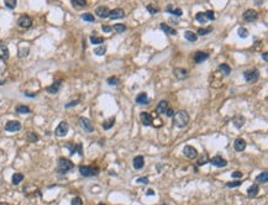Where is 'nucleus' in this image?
Instances as JSON below:
<instances>
[{
	"instance_id": "obj_1",
	"label": "nucleus",
	"mask_w": 268,
	"mask_h": 205,
	"mask_svg": "<svg viewBox=\"0 0 268 205\" xmlns=\"http://www.w3.org/2000/svg\"><path fill=\"white\" fill-rule=\"evenodd\" d=\"M189 120H190V117L188 115V112L184 110H179L177 112H174V115H173V124L176 127H179V129H183L187 126L189 124Z\"/></svg>"
},
{
	"instance_id": "obj_2",
	"label": "nucleus",
	"mask_w": 268,
	"mask_h": 205,
	"mask_svg": "<svg viewBox=\"0 0 268 205\" xmlns=\"http://www.w3.org/2000/svg\"><path fill=\"white\" fill-rule=\"evenodd\" d=\"M74 167L73 162L69 161L68 158H64V157H61L57 162V172L61 173V174H66L68 173L69 171H72Z\"/></svg>"
},
{
	"instance_id": "obj_3",
	"label": "nucleus",
	"mask_w": 268,
	"mask_h": 205,
	"mask_svg": "<svg viewBox=\"0 0 268 205\" xmlns=\"http://www.w3.org/2000/svg\"><path fill=\"white\" fill-rule=\"evenodd\" d=\"M79 173L83 177H94L98 176L100 173L98 167H93V166H80L79 167Z\"/></svg>"
},
{
	"instance_id": "obj_4",
	"label": "nucleus",
	"mask_w": 268,
	"mask_h": 205,
	"mask_svg": "<svg viewBox=\"0 0 268 205\" xmlns=\"http://www.w3.org/2000/svg\"><path fill=\"white\" fill-rule=\"evenodd\" d=\"M243 78L246 82H249V83H253V82H256L257 79L260 78V72L258 69H249V70H245L243 72Z\"/></svg>"
},
{
	"instance_id": "obj_5",
	"label": "nucleus",
	"mask_w": 268,
	"mask_h": 205,
	"mask_svg": "<svg viewBox=\"0 0 268 205\" xmlns=\"http://www.w3.org/2000/svg\"><path fill=\"white\" fill-rule=\"evenodd\" d=\"M68 130H69L68 124H67L66 121H62L61 124L56 127L55 134H56V136H58V137H64V136L68 134Z\"/></svg>"
},
{
	"instance_id": "obj_6",
	"label": "nucleus",
	"mask_w": 268,
	"mask_h": 205,
	"mask_svg": "<svg viewBox=\"0 0 268 205\" xmlns=\"http://www.w3.org/2000/svg\"><path fill=\"white\" fill-rule=\"evenodd\" d=\"M17 25L21 28H28V27H31V25H32V19H31L28 15H21L17 19Z\"/></svg>"
},
{
	"instance_id": "obj_7",
	"label": "nucleus",
	"mask_w": 268,
	"mask_h": 205,
	"mask_svg": "<svg viewBox=\"0 0 268 205\" xmlns=\"http://www.w3.org/2000/svg\"><path fill=\"white\" fill-rule=\"evenodd\" d=\"M79 125H80L82 129H83L84 131H87V132H93V131H94V126H93L91 121L89 119H87V117H79Z\"/></svg>"
},
{
	"instance_id": "obj_8",
	"label": "nucleus",
	"mask_w": 268,
	"mask_h": 205,
	"mask_svg": "<svg viewBox=\"0 0 268 205\" xmlns=\"http://www.w3.org/2000/svg\"><path fill=\"white\" fill-rule=\"evenodd\" d=\"M5 130L9 131V132H16V131H20L21 130V124L16 120H10L6 122L5 125Z\"/></svg>"
},
{
	"instance_id": "obj_9",
	"label": "nucleus",
	"mask_w": 268,
	"mask_h": 205,
	"mask_svg": "<svg viewBox=\"0 0 268 205\" xmlns=\"http://www.w3.org/2000/svg\"><path fill=\"white\" fill-rule=\"evenodd\" d=\"M183 155L187 157V158H189V159H193V158H197L198 157V151L195 150L193 146H185L184 148H183Z\"/></svg>"
},
{
	"instance_id": "obj_10",
	"label": "nucleus",
	"mask_w": 268,
	"mask_h": 205,
	"mask_svg": "<svg viewBox=\"0 0 268 205\" xmlns=\"http://www.w3.org/2000/svg\"><path fill=\"white\" fill-rule=\"evenodd\" d=\"M242 17L247 22H253L258 19V14H257V11H255V10H246L242 15Z\"/></svg>"
},
{
	"instance_id": "obj_11",
	"label": "nucleus",
	"mask_w": 268,
	"mask_h": 205,
	"mask_svg": "<svg viewBox=\"0 0 268 205\" xmlns=\"http://www.w3.org/2000/svg\"><path fill=\"white\" fill-rule=\"evenodd\" d=\"M209 161H210V163H211L213 166H215V167H219V168H221V167H226V166H228V161H226L225 158H222V157H220V156H215V157L210 158Z\"/></svg>"
},
{
	"instance_id": "obj_12",
	"label": "nucleus",
	"mask_w": 268,
	"mask_h": 205,
	"mask_svg": "<svg viewBox=\"0 0 268 205\" xmlns=\"http://www.w3.org/2000/svg\"><path fill=\"white\" fill-rule=\"evenodd\" d=\"M140 119H141V122H142L143 126H151L153 124V122H152L153 119H152V116L148 114V112H141Z\"/></svg>"
},
{
	"instance_id": "obj_13",
	"label": "nucleus",
	"mask_w": 268,
	"mask_h": 205,
	"mask_svg": "<svg viewBox=\"0 0 268 205\" xmlns=\"http://www.w3.org/2000/svg\"><path fill=\"white\" fill-rule=\"evenodd\" d=\"M109 13H110V10H109L106 6H98V7L95 9V14H97V16H99V17H101V19L109 17Z\"/></svg>"
},
{
	"instance_id": "obj_14",
	"label": "nucleus",
	"mask_w": 268,
	"mask_h": 205,
	"mask_svg": "<svg viewBox=\"0 0 268 205\" xmlns=\"http://www.w3.org/2000/svg\"><path fill=\"white\" fill-rule=\"evenodd\" d=\"M61 85H62V80H56L52 85L47 87L46 90H47V93H49V94H56V93H58V91H59Z\"/></svg>"
},
{
	"instance_id": "obj_15",
	"label": "nucleus",
	"mask_w": 268,
	"mask_h": 205,
	"mask_svg": "<svg viewBox=\"0 0 268 205\" xmlns=\"http://www.w3.org/2000/svg\"><path fill=\"white\" fill-rule=\"evenodd\" d=\"M124 16H125V13H124L122 9H114L111 10V11L109 13V17L111 20H116V19H122Z\"/></svg>"
},
{
	"instance_id": "obj_16",
	"label": "nucleus",
	"mask_w": 268,
	"mask_h": 205,
	"mask_svg": "<svg viewBox=\"0 0 268 205\" xmlns=\"http://www.w3.org/2000/svg\"><path fill=\"white\" fill-rule=\"evenodd\" d=\"M208 58H209V55L207 52H203V51H198V52L194 55L195 63H201V62H204V61H207Z\"/></svg>"
},
{
	"instance_id": "obj_17",
	"label": "nucleus",
	"mask_w": 268,
	"mask_h": 205,
	"mask_svg": "<svg viewBox=\"0 0 268 205\" xmlns=\"http://www.w3.org/2000/svg\"><path fill=\"white\" fill-rule=\"evenodd\" d=\"M132 165L135 169H141L143 167V165H145V158H143V156H136L132 161Z\"/></svg>"
},
{
	"instance_id": "obj_18",
	"label": "nucleus",
	"mask_w": 268,
	"mask_h": 205,
	"mask_svg": "<svg viewBox=\"0 0 268 205\" xmlns=\"http://www.w3.org/2000/svg\"><path fill=\"white\" fill-rule=\"evenodd\" d=\"M234 148L237 152H242L246 148V141L243 138H237L234 142Z\"/></svg>"
},
{
	"instance_id": "obj_19",
	"label": "nucleus",
	"mask_w": 268,
	"mask_h": 205,
	"mask_svg": "<svg viewBox=\"0 0 268 205\" xmlns=\"http://www.w3.org/2000/svg\"><path fill=\"white\" fill-rule=\"evenodd\" d=\"M174 76H176V78L178 80H182L184 78H187L188 72L185 69H183V68H177V69H174Z\"/></svg>"
},
{
	"instance_id": "obj_20",
	"label": "nucleus",
	"mask_w": 268,
	"mask_h": 205,
	"mask_svg": "<svg viewBox=\"0 0 268 205\" xmlns=\"http://www.w3.org/2000/svg\"><path fill=\"white\" fill-rule=\"evenodd\" d=\"M168 109V101L167 100H161L159 103H158V105H157V112L158 114H163V112H166V110Z\"/></svg>"
},
{
	"instance_id": "obj_21",
	"label": "nucleus",
	"mask_w": 268,
	"mask_h": 205,
	"mask_svg": "<svg viewBox=\"0 0 268 205\" xmlns=\"http://www.w3.org/2000/svg\"><path fill=\"white\" fill-rule=\"evenodd\" d=\"M136 103H137V104H148L150 99H148V97H147L146 93H140L136 97Z\"/></svg>"
},
{
	"instance_id": "obj_22",
	"label": "nucleus",
	"mask_w": 268,
	"mask_h": 205,
	"mask_svg": "<svg viewBox=\"0 0 268 205\" xmlns=\"http://www.w3.org/2000/svg\"><path fill=\"white\" fill-rule=\"evenodd\" d=\"M9 58V48L5 45H0V59L5 61Z\"/></svg>"
},
{
	"instance_id": "obj_23",
	"label": "nucleus",
	"mask_w": 268,
	"mask_h": 205,
	"mask_svg": "<svg viewBox=\"0 0 268 205\" xmlns=\"http://www.w3.org/2000/svg\"><path fill=\"white\" fill-rule=\"evenodd\" d=\"M159 27H161L166 34H168V35H173V36H174V35H177V31H176V30H174L173 27H171V26H168L167 24H161Z\"/></svg>"
},
{
	"instance_id": "obj_24",
	"label": "nucleus",
	"mask_w": 268,
	"mask_h": 205,
	"mask_svg": "<svg viewBox=\"0 0 268 205\" xmlns=\"http://www.w3.org/2000/svg\"><path fill=\"white\" fill-rule=\"evenodd\" d=\"M232 124L236 127H237V129H241L245 125V117H242V116H236V117H234Z\"/></svg>"
},
{
	"instance_id": "obj_25",
	"label": "nucleus",
	"mask_w": 268,
	"mask_h": 205,
	"mask_svg": "<svg viewBox=\"0 0 268 205\" xmlns=\"http://www.w3.org/2000/svg\"><path fill=\"white\" fill-rule=\"evenodd\" d=\"M258 190H260V187L257 186V184H253V186H251L249 189H247V195L249 197H256Z\"/></svg>"
},
{
	"instance_id": "obj_26",
	"label": "nucleus",
	"mask_w": 268,
	"mask_h": 205,
	"mask_svg": "<svg viewBox=\"0 0 268 205\" xmlns=\"http://www.w3.org/2000/svg\"><path fill=\"white\" fill-rule=\"evenodd\" d=\"M24 180V174L22 173H15L13 176V184L14 186H17Z\"/></svg>"
},
{
	"instance_id": "obj_27",
	"label": "nucleus",
	"mask_w": 268,
	"mask_h": 205,
	"mask_svg": "<svg viewBox=\"0 0 268 205\" xmlns=\"http://www.w3.org/2000/svg\"><path fill=\"white\" fill-rule=\"evenodd\" d=\"M256 180L260 182V183H267V180H268V172L267 171H263L262 173H260L258 176H257Z\"/></svg>"
},
{
	"instance_id": "obj_28",
	"label": "nucleus",
	"mask_w": 268,
	"mask_h": 205,
	"mask_svg": "<svg viewBox=\"0 0 268 205\" xmlns=\"http://www.w3.org/2000/svg\"><path fill=\"white\" fill-rule=\"evenodd\" d=\"M184 37L187 38L188 41H190V42H195V41L198 40V35L194 34V32H192V31H185Z\"/></svg>"
},
{
	"instance_id": "obj_29",
	"label": "nucleus",
	"mask_w": 268,
	"mask_h": 205,
	"mask_svg": "<svg viewBox=\"0 0 268 205\" xmlns=\"http://www.w3.org/2000/svg\"><path fill=\"white\" fill-rule=\"evenodd\" d=\"M26 137H27V141L28 142H37L38 140H40V137H38V135L37 134H35L34 131H30V132H27V135H26Z\"/></svg>"
},
{
	"instance_id": "obj_30",
	"label": "nucleus",
	"mask_w": 268,
	"mask_h": 205,
	"mask_svg": "<svg viewBox=\"0 0 268 205\" xmlns=\"http://www.w3.org/2000/svg\"><path fill=\"white\" fill-rule=\"evenodd\" d=\"M219 70L221 72V73H224L225 76H229V74H230V72H231V68H230V66H229V64H225V63H222V64H220V66H219Z\"/></svg>"
},
{
	"instance_id": "obj_31",
	"label": "nucleus",
	"mask_w": 268,
	"mask_h": 205,
	"mask_svg": "<svg viewBox=\"0 0 268 205\" xmlns=\"http://www.w3.org/2000/svg\"><path fill=\"white\" fill-rule=\"evenodd\" d=\"M115 124V117H111L106 121H104V124H103V127H104V130H109L112 127V125Z\"/></svg>"
},
{
	"instance_id": "obj_32",
	"label": "nucleus",
	"mask_w": 268,
	"mask_h": 205,
	"mask_svg": "<svg viewBox=\"0 0 268 205\" xmlns=\"http://www.w3.org/2000/svg\"><path fill=\"white\" fill-rule=\"evenodd\" d=\"M16 111L20 112V114H28V112H31L30 108L26 106V105H17L16 106Z\"/></svg>"
},
{
	"instance_id": "obj_33",
	"label": "nucleus",
	"mask_w": 268,
	"mask_h": 205,
	"mask_svg": "<svg viewBox=\"0 0 268 205\" xmlns=\"http://www.w3.org/2000/svg\"><path fill=\"white\" fill-rule=\"evenodd\" d=\"M90 42L93 45H100L104 42V38L103 37H98V36H90Z\"/></svg>"
},
{
	"instance_id": "obj_34",
	"label": "nucleus",
	"mask_w": 268,
	"mask_h": 205,
	"mask_svg": "<svg viewBox=\"0 0 268 205\" xmlns=\"http://www.w3.org/2000/svg\"><path fill=\"white\" fill-rule=\"evenodd\" d=\"M195 20H197V21H199V22H201V24H205V22L208 21L207 17H205V14L204 13H198L197 15H195Z\"/></svg>"
},
{
	"instance_id": "obj_35",
	"label": "nucleus",
	"mask_w": 268,
	"mask_h": 205,
	"mask_svg": "<svg viewBox=\"0 0 268 205\" xmlns=\"http://www.w3.org/2000/svg\"><path fill=\"white\" fill-rule=\"evenodd\" d=\"M105 52H106V47L105 46H101V47H98V48L94 49V53L97 56H104Z\"/></svg>"
},
{
	"instance_id": "obj_36",
	"label": "nucleus",
	"mask_w": 268,
	"mask_h": 205,
	"mask_svg": "<svg viewBox=\"0 0 268 205\" xmlns=\"http://www.w3.org/2000/svg\"><path fill=\"white\" fill-rule=\"evenodd\" d=\"M208 161H209L208 153H204V155H203V156H201V157L199 158V161H198V163H197V165H198V166H204V165H205V163H207Z\"/></svg>"
},
{
	"instance_id": "obj_37",
	"label": "nucleus",
	"mask_w": 268,
	"mask_h": 205,
	"mask_svg": "<svg viewBox=\"0 0 268 205\" xmlns=\"http://www.w3.org/2000/svg\"><path fill=\"white\" fill-rule=\"evenodd\" d=\"M112 28H114L116 32L121 34V32H124V31H125V30H126V26L124 25V24H115V25H114V27H112Z\"/></svg>"
},
{
	"instance_id": "obj_38",
	"label": "nucleus",
	"mask_w": 268,
	"mask_h": 205,
	"mask_svg": "<svg viewBox=\"0 0 268 205\" xmlns=\"http://www.w3.org/2000/svg\"><path fill=\"white\" fill-rule=\"evenodd\" d=\"M237 34H239V36L241 37V38H246V37H249V31L245 28V27H240L239 30H237Z\"/></svg>"
},
{
	"instance_id": "obj_39",
	"label": "nucleus",
	"mask_w": 268,
	"mask_h": 205,
	"mask_svg": "<svg viewBox=\"0 0 268 205\" xmlns=\"http://www.w3.org/2000/svg\"><path fill=\"white\" fill-rule=\"evenodd\" d=\"M4 4H5V6L9 7V9H15L17 1H16V0H5Z\"/></svg>"
},
{
	"instance_id": "obj_40",
	"label": "nucleus",
	"mask_w": 268,
	"mask_h": 205,
	"mask_svg": "<svg viewBox=\"0 0 268 205\" xmlns=\"http://www.w3.org/2000/svg\"><path fill=\"white\" fill-rule=\"evenodd\" d=\"M82 19L84 20V21H88V22H94V15H91V14H83L82 15Z\"/></svg>"
},
{
	"instance_id": "obj_41",
	"label": "nucleus",
	"mask_w": 268,
	"mask_h": 205,
	"mask_svg": "<svg viewBox=\"0 0 268 205\" xmlns=\"http://www.w3.org/2000/svg\"><path fill=\"white\" fill-rule=\"evenodd\" d=\"M241 180H236V182H228L226 183V187L228 188H236V187H240L241 186Z\"/></svg>"
},
{
	"instance_id": "obj_42",
	"label": "nucleus",
	"mask_w": 268,
	"mask_h": 205,
	"mask_svg": "<svg viewBox=\"0 0 268 205\" xmlns=\"http://www.w3.org/2000/svg\"><path fill=\"white\" fill-rule=\"evenodd\" d=\"M108 84L109 85H118L119 84V78L118 77H110V78H108Z\"/></svg>"
},
{
	"instance_id": "obj_43",
	"label": "nucleus",
	"mask_w": 268,
	"mask_h": 205,
	"mask_svg": "<svg viewBox=\"0 0 268 205\" xmlns=\"http://www.w3.org/2000/svg\"><path fill=\"white\" fill-rule=\"evenodd\" d=\"M70 3L73 4V6H80V7L87 5V1H85V0H72Z\"/></svg>"
},
{
	"instance_id": "obj_44",
	"label": "nucleus",
	"mask_w": 268,
	"mask_h": 205,
	"mask_svg": "<svg viewBox=\"0 0 268 205\" xmlns=\"http://www.w3.org/2000/svg\"><path fill=\"white\" fill-rule=\"evenodd\" d=\"M147 10L150 14H156V13H158L159 7L157 5H147Z\"/></svg>"
},
{
	"instance_id": "obj_45",
	"label": "nucleus",
	"mask_w": 268,
	"mask_h": 205,
	"mask_svg": "<svg viewBox=\"0 0 268 205\" xmlns=\"http://www.w3.org/2000/svg\"><path fill=\"white\" fill-rule=\"evenodd\" d=\"M211 31H213V28H211V27H209V28H199V30H198V35L204 36V35H208V34L211 32Z\"/></svg>"
},
{
	"instance_id": "obj_46",
	"label": "nucleus",
	"mask_w": 268,
	"mask_h": 205,
	"mask_svg": "<svg viewBox=\"0 0 268 205\" xmlns=\"http://www.w3.org/2000/svg\"><path fill=\"white\" fill-rule=\"evenodd\" d=\"M70 205H83V200H82L79 197H76V198L72 199Z\"/></svg>"
},
{
	"instance_id": "obj_47",
	"label": "nucleus",
	"mask_w": 268,
	"mask_h": 205,
	"mask_svg": "<svg viewBox=\"0 0 268 205\" xmlns=\"http://www.w3.org/2000/svg\"><path fill=\"white\" fill-rule=\"evenodd\" d=\"M27 55H28V47H26V48H24V49H21V48L19 49V57H21V58H22V57H26Z\"/></svg>"
},
{
	"instance_id": "obj_48",
	"label": "nucleus",
	"mask_w": 268,
	"mask_h": 205,
	"mask_svg": "<svg viewBox=\"0 0 268 205\" xmlns=\"http://www.w3.org/2000/svg\"><path fill=\"white\" fill-rule=\"evenodd\" d=\"M204 14H205V17H207V20H210V21H213V20L215 19V15H214V13L211 11V10H209V11H205Z\"/></svg>"
},
{
	"instance_id": "obj_49",
	"label": "nucleus",
	"mask_w": 268,
	"mask_h": 205,
	"mask_svg": "<svg viewBox=\"0 0 268 205\" xmlns=\"http://www.w3.org/2000/svg\"><path fill=\"white\" fill-rule=\"evenodd\" d=\"M101 28H103V31L106 32V34H109V32L112 31V27H111V26H108V25H103Z\"/></svg>"
},
{
	"instance_id": "obj_50",
	"label": "nucleus",
	"mask_w": 268,
	"mask_h": 205,
	"mask_svg": "<svg viewBox=\"0 0 268 205\" xmlns=\"http://www.w3.org/2000/svg\"><path fill=\"white\" fill-rule=\"evenodd\" d=\"M137 183H140V184H148V179L146 177H140L137 179Z\"/></svg>"
},
{
	"instance_id": "obj_51",
	"label": "nucleus",
	"mask_w": 268,
	"mask_h": 205,
	"mask_svg": "<svg viewBox=\"0 0 268 205\" xmlns=\"http://www.w3.org/2000/svg\"><path fill=\"white\" fill-rule=\"evenodd\" d=\"M77 104H79V100H73L72 103H67V104H66V108H72V106H76Z\"/></svg>"
},
{
	"instance_id": "obj_52",
	"label": "nucleus",
	"mask_w": 268,
	"mask_h": 205,
	"mask_svg": "<svg viewBox=\"0 0 268 205\" xmlns=\"http://www.w3.org/2000/svg\"><path fill=\"white\" fill-rule=\"evenodd\" d=\"M171 14H173V15H176V16H180V15H182L183 13H182V10H180V9H173Z\"/></svg>"
},
{
	"instance_id": "obj_53",
	"label": "nucleus",
	"mask_w": 268,
	"mask_h": 205,
	"mask_svg": "<svg viewBox=\"0 0 268 205\" xmlns=\"http://www.w3.org/2000/svg\"><path fill=\"white\" fill-rule=\"evenodd\" d=\"M166 115H167L168 117H173V115H174V110L171 109V108L167 109V110H166Z\"/></svg>"
},
{
	"instance_id": "obj_54",
	"label": "nucleus",
	"mask_w": 268,
	"mask_h": 205,
	"mask_svg": "<svg viewBox=\"0 0 268 205\" xmlns=\"http://www.w3.org/2000/svg\"><path fill=\"white\" fill-rule=\"evenodd\" d=\"M232 178H242V172H234L232 173Z\"/></svg>"
},
{
	"instance_id": "obj_55",
	"label": "nucleus",
	"mask_w": 268,
	"mask_h": 205,
	"mask_svg": "<svg viewBox=\"0 0 268 205\" xmlns=\"http://www.w3.org/2000/svg\"><path fill=\"white\" fill-rule=\"evenodd\" d=\"M146 195H147V197L154 195V190H153V189H147V192H146Z\"/></svg>"
},
{
	"instance_id": "obj_56",
	"label": "nucleus",
	"mask_w": 268,
	"mask_h": 205,
	"mask_svg": "<svg viewBox=\"0 0 268 205\" xmlns=\"http://www.w3.org/2000/svg\"><path fill=\"white\" fill-rule=\"evenodd\" d=\"M25 95L26 97H30V98H35L36 97V94H30V93H25Z\"/></svg>"
},
{
	"instance_id": "obj_57",
	"label": "nucleus",
	"mask_w": 268,
	"mask_h": 205,
	"mask_svg": "<svg viewBox=\"0 0 268 205\" xmlns=\"http://www.w3.org/2000/svg\"><path fill=\"white\" fill-rule=\"evenodd\" d=\"M262 58H263V59H264V61H267V59H268V55H267V53H266V52H264V53H263V55H262Z\"/></svg>"
},
{
	"instance_id": "obj_58",
	"label": "nucleus",
	"mask_w": 268,
	"mask_h": 205,
	"mask_svg": "<svg viewBox=\"0 0 268 205\" xmlns=\"http://www.w3.org/2000/svg\"><path fill=\"white\" fill-rule=\"evenodd\" d=\"M0 205H9L7 203H0Z\"/></svg>"
},
{
	"instance_id": "obj_59",
	"label": "nucleus",
	"mask_w": 268,
	"mask_h": 205,
	"mask_svg": "<svg viewBox=\"0 0 268 205\" xmlns=\"http://www.w3.org/2000/svg\"><path fill=\"white\" fill-rule=\"evenodd\" d=\"M98 205H105V204H104V203H99Z\"/></svg>"
},
{
	"instance_id": "obj_60",
	"label": "nucleus",
	"mask_w": 268,
	"mask_h": 205,
	"mask_svg": "<svg viewBox=\"0 0 268 205\" xmlns=\"http://www.w3.org/2000/svg\"><path fill=\"white\" fill-rule=\"evenodd\" d=\"M4 84V82H0V85H3Z\"/></svg>"
},
{
	"instance_id": "obj_61",
	"label": "nucleus",
	"mask_w": 268,
	"mask_h": 205,
	"mask_svg": "<svg viewBox=\"0 0 268 205\" xmlns=\"http://www.w3.org/2000/svg\"><path fill=\"white\" fill-rule=\"evenodd\" d=\"M161 205H167V204H161Z\"/></svg>"
}]
</instances>
